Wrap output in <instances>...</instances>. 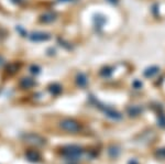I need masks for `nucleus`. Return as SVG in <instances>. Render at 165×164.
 <instances>
[{
  "instance_id": "obj_1",
  "label": "nucleus",
  "mask_w": 165,
  "mask_h": 164,
  "mask_svg": "<svg viewBox=\"0 0 165 164\" xmlns=\"http://www.w3.org/2000/svg\"><path fill=\"white\" fill-rule=\"evenodd\" d=\"M61 126H62V128L64 130L71 131V132L78 131V129H79V126L75 121H73V120H64Z\"/></svg>"
},
{
  "instance_id": "obj_2",
  "label": "nucleus",
  "mask_w": 165,
  "mask_h": 164,
  "mask_svg": "<svg viewBox=\"0 0 165 164\" xmlns=\"http://www.w3.org/2000/svg\"><path fill=\"white\" fill-rule=\"evenodd\" d=\"M157 71H159V69H157L156 66H152V67H150V69H148L145 71L144 75L146 77H152L153 75H155L157 73Z\"/></svg>"
},
{
  "instance_id": "obj_3",
  "label": "nucleus",
  "mask_w": 165,
  "mask_h": 164,
  "mask_svg": "<svg viewBox=\"0 0 165 164\" xmlns=\"http://www.w3.org/2000/svg\"><path fill=\"white\" fill-rule=\"evenodd\" d=\"M130 116H137V115H139L141 109H140L139 107H135L133 106L132 108H130Z\"/></svg>"
},
{
  "instance_id": "obj_4",
  "label": "nucleus",
  "mask_w": 165,
  "mask_h": 164,
  "mask_svg": "<svg viewBox=\"0 0 165 164\" xmlns=\"http://www.w3.org/2000/svg\"><path fill=\"white\" fill-rule=\"evenodd\" d=\"M159 123H160L162 127H165V117L161 116L160 119H159Z\"/></svg>"
},
{
  "instance_id": "obj_5",
  "label": "nucleus",
  "mask_w": 165,
  "mask_h": 164,
  "mask_svg": "<svg viewBox=\"0 0 165 164\" xmlns=\"http://www.w3.org/2000/svg\"><path fill=\"white\" fill-rule=\"evenodd\" d=\"M157 155H159L160 158H165V149H162V150H160V151L157 152Z\"/></svg>"
}]
</instances>
